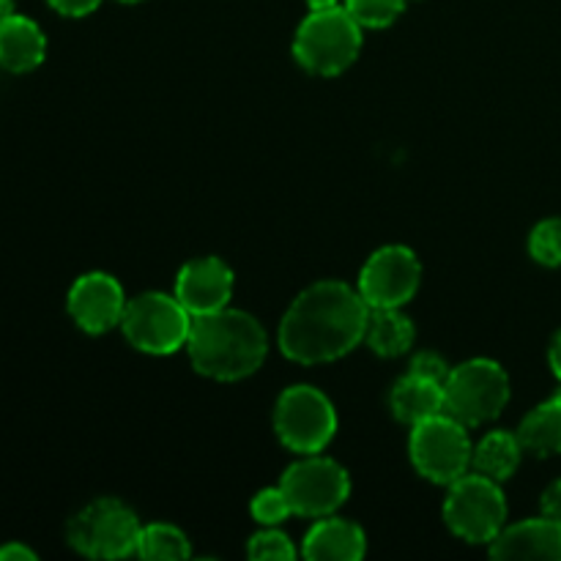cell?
Returning a JSON list of instances; mask_svg holds the SVG:
<instances>
[{"label":"cell","instance_id":"cell-1","mask_svg":"<svg viewBox=\"0 0 561 561\" xmlns=\"http://www.w3.org/2000/svg\"><path fill=\"white\" fill-rule=\"evenodd\" d=\"M370 307L359 290L337 279L316 283L296 296L279 323V348L299 365H323L354 351L365 340Z\"/></svg>","mask_w":561,"mask_h":561},{"label":"cell","instance_id":"cell-2","mask_svg":"<svg viewBox=\"0 0 561 561\" xmlns=\"http://www.w3.org/2000/svg\"><path fill=\"white\" fill-rule=\"evenodd\" d=\"M186 351L197 373L217 381H239L252 376L266 359V332L241 310H217L192 318Z\"/></svg>","mask_w":561,"mask_h":561},{"label":"cell","instance_id":"cell-3","mask_svg":"<svg viewBox=\"0 0 561 561\" xmlns=\"http://www.w3.org/2000/svg\"><path fill=\"white\" fill-rule=\"evenodd\" d=\"M362 49V25L343 9L310 11L294 38V55L307 71L334 77L348 69Z\"/></svg>","mask_w":561,"mask_h":561},{"label":"cell","instance_id":"cell-4","mask_svg":"<svg viewBox=\"0 0 561 561\" xmlns=\"http://www.w3.org/2000/svg\"><path fill=\"white\" fill-rule=\"evenodd\" d=\"M510 400V378L493 359H469L449 370L444 381V414L477 427L496 420Z\"/></svg>","mask_w":561,"mask_h":561},{"label":"cell","instance_id":"cell-5","mask_svg":"<svg viewBox=\"0 0 561 561\" xmlns=\"http://www.w3.org/2000/svg\"><path fill=\"white\" fill-rule=\"evenodd\" d=\"M69 546L88 559H126L137 553L142 526L118 499H99L69 520Z\"/></svg>","mask_w":561,"mask_h":561},{"label":"cell","instance_id":"cell-6","mask_svg":"<svg viewBox=\"0 0 561 561\" xmlns=\"http://www.w3.org/2000/svg\"><path fill=\"white\" fill-rule=\"evenodd\" d=\"M444 520L460 540L491 546L507 520V502L499 482L477 471L455 480L444 502Z\"/></svg>","mask_w":561,"mask_h":561},{"label":"cell","instance_id":"cell-7","mask_svg":"<svg viewBox=\"0 0 561 561\" xmlns=\"http://www.w3.org/2000/svg\"><path fill=\"white\" fill-rule=\"evenodd\" d=\"M409 453L411 463L425 480L453 485L471 469L474 447H471L466 425H460L449 414H436L414 425Z\"/></svg>","mask_w":561,"mask_h":561},{"label":"cell","instance_id":"cell-8","mask_svg":"<svg viewBox=\"0 0 561 561\" xmlns=\"http://www.w3.org/2000/svg\"><path fill=\"white\" fill-rule=\"evenodd\" d=\"M121 329L135 348L164 356L186 345L192 332V312L175 296L140 294L126 301Z\"/></svg>","mask_w":561,"mask_h":561},{"label":"cell","instance_id":"cell-9","mask_svg":"<svg viewBox=\"0 0 561 561\" xmlns=\"http://www.w3.org/2000/svg\"><path fill=\"white\" fill-rule=\"evenodd\" d=\"M274 431L279 442L294 453L318 455L337 431L332 400L305 383L285 389L274 411Z\"/></svg>","mask_w":561,"mask_h":561},{"label":"cell","instance_id":"cell-10","mask_svg":"<svg viewBox=\"0 0 561 561\" xmlns=\"http://www.w3.org/2000/svg\"><path fill=\"white\" fill-rule=\"evenodd\" d=\"M279 488H283L294 515L327 518L348 502L351 480L348 471L340 463L310 455V458L299 460L285 471Z\"/></svg>","mask_w":561,"mask_h":561},{"label":"cell","instance_id":"cell-11","mask_svg":"<svg viewBox=\"0 0 561 561\" xmlns=\"http://www.w3.org/2000/svg\"><path fill=\"white\" fill-rule=\"evenodd\" d=\"M422 266L420 257L409 247H383L373 252L370 261L365 263L359 274V296L370 310H383V307H403L405 301L414 299L420 288Z\"/></svg>","mask_w":561,"mask_h":561},{"label":"cell","instance_id":"cell-12","mask_svg":"<svg viewBox=\"0 0 561 561\" xmlns=\"http://www.w3.org/2000/svg\"><path fill=\"white\" fill-rule=\"evenodd\" d=\"M126 310L124 288L104 272L82 274L69 290V312L77 327L91 334H102L118 327Z\"/></svg>","mask_w":561,"mask_h":561},{"label":"cell","instance_id":"cell-13","mask_svg":"<svg viewBox=\"0 0 561 561\" xmlns=\"http://www.w3.org/2000/svg\"><path fill=\"white\" fill-rule=\"evenodd\" d=\"M233 296V272L219 257H197L179 272L175 299L195 316L225 310Z\"/></svg>","mask_w":561,"mask_h":561},{"label":"cell","instance_id":"cell-14","mask_svg":"<svg viewBox=\"0 0 561 561\" xmlns=\"http://www.w3.org/2000/svg\"><path fill=\"white\" fill-rule=\"evenodd\" d=\"M493 559H548L561 561V524L537 518L502 529L491 542Z\"/></svg>","mask_w":561,"mask_h":561},{"label":"cell","instance_id":"cell-15","mask_svg":"<svg viewBox=\"0 0 561 561\" xmlns=\"http://www.w3.org/2000/svg\"><path fill=\"white\" fill-rule=\"evenodd\" d=\"M365 531L343 518H323L307 531L301 557L310 561H359L365 557Z\"/></svg>","mask_w":561,"mask_h":561},{"label":"cell","instance_id":"cell-16","mask_svg":"<svg viewBox=\"0 0 561 561\" xmlns=\"http://www.w3.org/2000/svg\"><path fill=\"white\" fill-rule=\"evenodd\" d=\"M47 53V38L42 27L33 20L20 14L0 16V66L9 71H31L36 69Z\"/></svg>","mask_w":561,"mask_h":561},{"label":"cell","instance_id":"cell-17","mask_svg":"<svg viewBox=\"0 0 561 561\" xmlns=\"http://www.w3.org/2000/svg\"><path fill=\"white\" fill-rule=\"evenodd\" d=\"M392 414L405 425H420L431 416L444 414V383L405 373L392 389Z\"/></svg>","mask_w":561,"mask_h":561},{"label":"cell","instance_id":"cell-18","mask_svg":"<svg viewBox=\"0 0 561 561\" xmlns=\"http://www.w3.org/2000/svg\"><path fill=\"white\" fill-rule=\"evenodd\" d=\"M518 442L524 453L548 458L561 455V392L537 405L518 427Z\"/></svg>","mask_w":561,"mask_h":561},{"label":"cell","instance_id":"cell-19","mask_svg":"<svg viewBox=\"0 0 561 561\" xmlns=\"http://www.w3.org/2000/svg\"><path fill=\"white\" fill-rule=\"evenodd\" d=\"M520 455H524V447H520L518 442V433L493 431L474 447L471 469H474L477 474L504 482L518 471Z\"/></svg>","mask_w":561,"mask_h":561},{"label":"cell","instance_id":"cell-20","mask_svg":"<svg viewBox=\"0 0 561 561\" xmlns=\"http://www.w3.org/2000/svg\"><path fill=\"white\" fill-rule=\"evenodd\" d=\"M365 340L378 356H400L414 343V323H411L409 316L400 312V307L373 310Z\"/></svg>","mask_w":561,"mask_h":561},{"label":"cell","instance_id":"cell-21","mask_svg":"<svg viewBox=\"0 0 561 561\" xmlns=\"http://www.w3.org/2000/svg\"><path fill=\"white\" fill-rule=\"evenodd\" d=\"M190 553H192L190 540H186L184 531L175 529V526L170 524L142 526L137 557L159 559V561H181V559H190Z\"/></svg>","mask_w":561,"mask_h":561},{"label":"cell","instance_id":"cell-22","mask_svg":"<svg viewBox=\"0 0 561 561\" xmlns=\"http://www.w3.org/2000/svg\"><path fill=\"white\" fill-rule=\"evenodd\" d=\"M405 0H345V11L362 27H387L403 14Z\"/></svg>","mask_w":561,"mask_h":561},{"label":"cell","instance_id":"cell-23","mask_svg":"<svg viewBox=\"0 0 561 561\" xmlns=\"http://www.w3.org/2000/svg\"><path fill=\"white\" fill-rule=\"evenodd\" d=\"M529 252L542 266H561V219H546L531 230Z\"/></svg>","mask_w":561,"mask_h":561},{"label":"cell","instance_id":"cell-24","mask_svg":"<svg viewBox=\"0 0 561 561\" xmlns=\"http://www.w3.org/2000/svg\"><path fill=\"white\" fill-rule=\"evenodd\" d=\"M252 518L257 520V524L263 526H277L283 524V520H288L290 515H294V510H290L288 499H285L283 488H266V491L257 493L255 499H252Z\"/></svg>","mask_w":561,"mask_h":561},{"label":"cell","instance_id":"cell-25","mask_svg":"<svg viewBox=\"0 0 561 561\" xmlns=\"http://www.w3.org/2000/svg\"><path fill=\"white\" fill-rule=\"evenodd\" d=\"M250 557L255 561H290L296 559V548L288 540V535L277 529H266L257 531L250 540Z\"/></svg>","mask_w":561,"mask_h":561},{"label":"cell","instance_id":"cell-26","mask_svg":"<svg viewBox=\"0 0 561 561\" xmlns=\"http://www.w3.org/2000/svg\"><path fill=\"white\" fill-rule=\"evenodd\" d=\"M409 373H416V376L444 383L449 378V365L444 362V356L433 354V351H422V354H416L414 359H411Z\"/></svg>","mask_w":561,"mask_h":561},{"label":"cell","instance_id":"cell-27","mask_svg":"<svg viewBox=\"0 0 561 561\" xmlns=\"http://www.w3.org/2000/svg\"><path fill=\"white\" fill-rule=\"evenodd\" d=\"M47 3L64 16H85L96 11L102 0H47Z\"/></svg>","mask_w":561,"mask_h":561},{"label":"cell","instance_id":"cell-28","mask_svg":"<svg viewBox=\"0 0 561 561\" xmlns=\"http://www.w3.org/2000/svg\"><path fill=\"white\" fill-rule=\"evenodd\" d=\"M542 515L561 524V480L553 482V485L542 493Z\"/></svg>","mask_w":561,"mask_h":561},{"label":"cell","instance_id":"cell-29","mask_svg":"<svg viewBox=\"0 0 561 561\" xmlns=\"http://www.w3.org/2000/svg\"><path fill=\"white\" fill-rule=\"evenodd\" d=\"M36 559V553L31 551V548L20 546V542H11V546L0 548V561H33Z\"/></svg>","mask_w":561,"mask_h":561},{"label":"cell","instance_id":"cell-30","mask_svg":"<svg viewBox=\"0 0 561 561\" xmlns=\"http://www.w3.org/2000/svg\"><path fill=\"white\" fill-rule=\"evenodd\" d=\"M548 362H551L553 376H557L559 381H561V332L557 334V337H553L551 351H548Z\"/></svg>","mask_w":561,"mask_h":561},{"label":"cell","instance_id":"cell-31","mask_svg":"<svg viewBox=\"0 0 561 561\" xmlns=\"http://www.w3.org/2000/svg\"><path fill=\"white\" fill-rule=\"evenodd\" d=\"M310 11H329V9H337V0H307Z\"/></svg>","mask_w":561,"mask_h":561},{"label":"cell","instance_id":"cell-32","mask_svg":"<svg viewBox=\"0 0 561 561\" xmlns=\"http://www.w3.org/2000/svg\"><path fill=\"white\" fill-rule=\"evenodd\" d=\"M11 14V0H0V16Z\"/></svg>","mask_w":561,"mask_h":561},{"label":"cell","instance_id":"cell-33","mask_svg":"<svg viewBox=\"0 0 561 561\" xmlns=\"http://www.w3.org/2000/svg\"><path fill=\"white\" fill-rule=\"evenodd\" d=\"M121 3H140V0H121Z\"/></svg>","mask_w":561,"mask_h":561}]
</instances>
